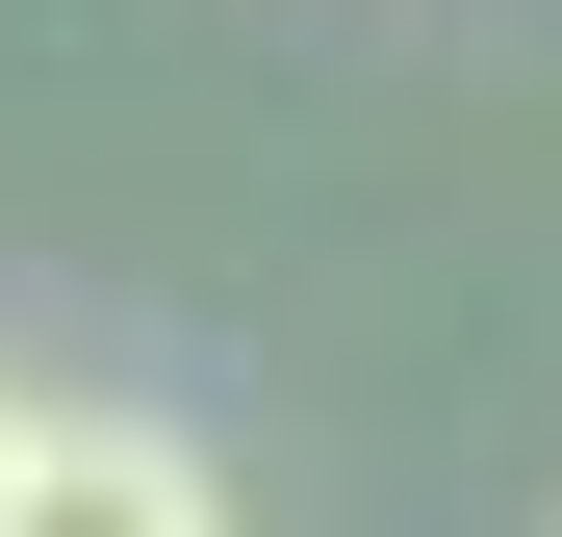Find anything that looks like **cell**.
Listing matches in <instances>:
<instances>
[{"label":"cell","mask_w":562,"mask_h":537,"mask_svg":"<svg viewBox=\"0 0 562 537\" xmlns=\"http://www.w3.org/2000/svg\"><path fill=\"white\" fill-rule=\"evenodd\" d=\"M0 537H231V486H205V435H154V410H26Z\"/></svg>","instance_id":"1"},{"label":"cell","mask_w":562,"mask_h":537,"mask_svg":"<svg viewBox=\"0 0 562 537\" xmlns=\"http://www.w3.org/2000/svg\"><path fill=\"white\" fill-rule=\"evenodd\" d=\"M0 486H26V384H0Z\"/></svg>","instance_id":"2"}]
</instances>
